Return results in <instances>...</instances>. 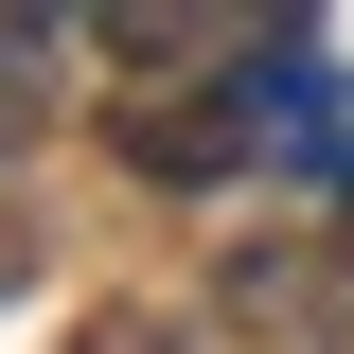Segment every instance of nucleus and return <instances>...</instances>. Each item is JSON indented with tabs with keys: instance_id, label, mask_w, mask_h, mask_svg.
Wrapping results in <instances>:
<instances>
[{
	"instance_id": "obj_1",
	"label": "nucleus",
	"mask_w": 354,
	"mask_h": 354,
	"mask_svg": "<svg viewBox=\"0 0 354 354\" xmlns=\"http://www.w3.org/2000/svg\"><path fill=\"white\" fill-rule=\"evenodd\" d=\"M248 142H266V88H213V106H142L124 160H142V177H230Z\"/></svg>"
},
{
	"instance_id": "obj_2",
	"label": "nucleus",
	"mask_w": 354,
	"mask_h": 354,
	"mask_svg": "<svg viewBox=\"0 0 354 354\" xmlns=\"http://www.w3.org/2000/svg\"><path fill=\"white\" fill-rule=\"evenodd\" d=\"M106 53H124V71H248V18H106Z\"/></svg>"
},
{
	"instance_id": "obj_3",
	"label": "nucleus",
	"mask_w": 354,
	"mask_h": 354,
	"mask_svg": "<svg viewBox=\"0 0 354 354\" xmlns=\"http://www.w3.org/2000/svg\"><path fill=\"white\" fill-rule=\"evenodd\" d=\"M36 71H53V18H0V160L53 124V88H36Z\"/></svg>"
},
{
	"instance_id": "obj_4",
	"label": "nucleus",
	"mask_w": 354,
	"mask_h": 354,
	"mask_svg": "<svg viewBox=\"0 0 354 354\" xmlns=\"http://www.w3.org/2000/svg\"><path fill=\"white\" fill-rule=\"evenodd\" d=\"M18 283H36V230H18V195H0V301H18Z\"/></svg>"
}]
</instances>
